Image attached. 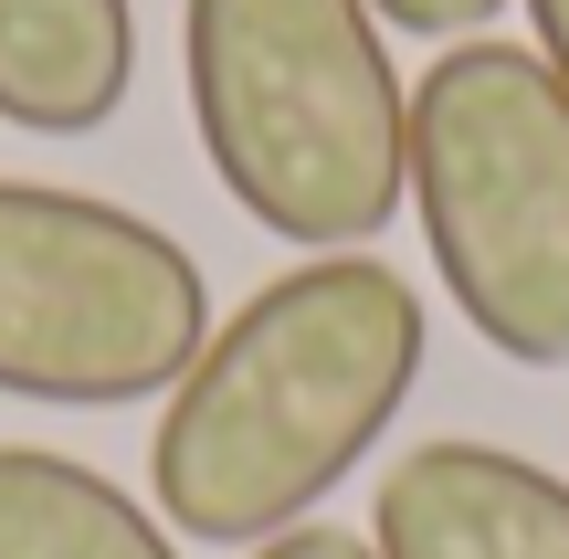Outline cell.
I'll list each match as a JSON object with an SVG mask.
<instances>
[{
	"instance_id": "cell-2",
	"label": "cell",
	"mask_w": 569,
	"mask_h": 559,
	"mask_svg": "<svg viewBox=\"0 0 569 559\" xmlns=\"http://www.w3.org/2000/svg\"><path fill=\"white\" fill-rule=\"evenodd\" d=\"M180 74L211 180L306 253H359L411 201V84L369 0H190Z\"/></svg>"
},
{
	"instance_id": "cell-1",
	"label": "cell",
	"mask_w": 569,
	"mask_h": 559,
	"mask_svg": "<svg viewBox=\"0 0 569 559\" xmlns=\"http://www.w3.org/2000/svg\"><path fill=\"white\" fill-rule=\"evenodd\" d=\"M422 349L432 317L380 253L284 264L169 380L148 433L159 518L201 549H264L306 528L401 422Z\"/></svg>"
},
{
	"instance_id": "cell-5",
	"label": "cell",
	"mask_w": 569,
	"mask_h": 559,
	"mask_svg": "<svg viewBox=\"0 0 569 559\" xmlns=\"http://www.w3.org/2000/svg\"><path fill=\"white\" fill-rule=\"evenodd\" d=\"M380 559H569V486L507 443H411L369 497Z\"/></svg>"
},
{
	"instance_id": "cell-6",
	"label": "cell",
	"mask_w": 569,
	"mask_h": 559,
	"mask_svg": "<svg viewBox=\"0 0 569 559\" xmlns=\"http://www.w3.org/2000/svg\"><path fill=\"white\" fill-rule=\"evenodd\" d=\"M138 84V0H0V117L84 138Z\"/></svg>"
},
{
	"instance_id": "cell-9",
	"label": "cell",
	"mask_w": 569,
	"mask_h": 559,
	"mask_svg": "<svg viewBox=\"0 0 569 559\" xmlns=\"http://www.w3.org/2000/svg\"><path fill=\"white\" fill-rule=\"evenodd\" d=\"M253 559H380V549H369L359 528H317V518H306V528H284V539H264Z\"/></svg>"
},
{
	"instance_id": "cell-4",
	"label": "cell",
	"mask_w": 569,
	"mask_h": 559,
	"mask_svg": "<svg viewBox=\"0 0 569 559\" xmlns=\"http://www.w3.org/2000/svg\"><path fill=\"white\" fill-rule=\"evenodd\" d=\"M211 338V286L180 232L53 180H0V391L117 412L169 401Z\"/></svg>"
},
{
	"instance_id": "cell-8",
	"label": "cell",
	"mask_w": 569,
	"mask_h": 559,
	"mask_svg": "<svg viewBox=\"0 0 569 559\" xmlns=\"http://www.w3.org/2000/svg\"><path fill=\"white\" fill-rule=\"evenodd\" d=\"M380 32H411V42H475L507 0H369Z\"/></svg>"
},
{
	"instance_id": "cell-3",
	"label": "cell",
	"mask_w": 569,
	"mask_h": 559,
	"mask_svg": "<svg viewBox=\"0 0 569 559\" xmlns=\"http://www.w3.org/2000/svg\"><path fill=\"white\" fill-rule=\"evenodd\" d=\"M411 211L453 317L517 370H569V84L538 42H443L411 84Z\"/></svg>"
},
{
	"instance_id": "cell-10",
	"label": "cell",
	"mask_w": 569,
	"mask_h": 559,
	"mask_svg": "<svg viewBox=\"0 0 569 559\" xmlns=\"http://www.w3.org/2000/svg\"><path fill=\"white\" fill-rule=\"evenodd\" d=\"M528 21H538V63L569 84V0H528Z\"/></svg>"
},
{
	"instance_id": "cell-7",
	"label": "cell",
	"mask_w": 569,
	"mask_h": 559,
	"mask_svg": "<svg viewBox=\"0 0 569 559\" xmlns=\"http://www.w3.org/2000/svg\"><path fill=\"white\" fill-rule=\"evenodd\" d=\"M0 559H180V539L84 455L0 443Z\"/></svg>"
}]
</instances>
